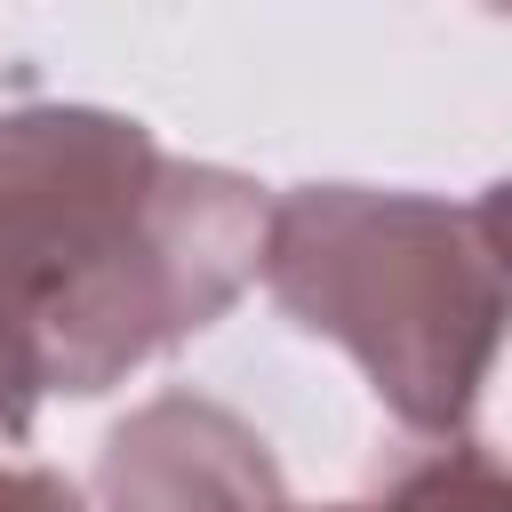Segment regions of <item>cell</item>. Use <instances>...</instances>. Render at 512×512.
<instances>
[{
    "mask_svg": "<svg viewBox=\"0 0 512 512\" xmlns=\"http://www.w3.org/2000/svg\"><path fill=\"white\" fill-rule=\"evenodd\" d=\"M256 272L296 312V328L336 336L376 400L448 440L480 392L504 320V200L480 192L464 208L416 192L312 184L264 208Z\"/></svg>",
    "mask_w": 512,
    "mask_h": 512,
    "instance_id": "2",
    "label": "cell"
},
{
    "mask_svg": "<svg viewBox=\"0 0 512 512\" xmlns=\"http://www.w3.org/2000/svg\"><path fill=\"white\" fill-rule=\"evenodd\" d=\"M112 512H288L264 440L216 400H152L104 448Z\"/></svg>",
    "mask_w": 512,
    "mask_h": 512,
    "instance_id": "3",
    "label": "cell"
},
{
    "mask_svg": "<svg viewBox=\"0 0 512 512\" xmlns=\"http://www.w3.org/2000/svg\"><path fill=\"white\" fill-rule=\"evenodd\" d=\"M256 248L248 176L176 160L120 112H0V424L24 432L48 392H104L208 328Z\"/></svg>",
    "mask_w": 512,
    "mask_h": 512,
    "instance_id": "1",
    "label": "cell"
},
{
    "mask_svg": "<svg viewBox=\"0 0 512 512\" xmlns=\"http://www.w3.org/2000/svg\"><path fill=\"white\" fill-rule=\"evenodd\" d=\"M0 512H80V496H72L56 472H32V464H0Z\"/></svg>",
    "mask_w": 512,
    "mask_h": 512,
    "instance_id": "5",
    "label": "cell"
},
{
    "mask_svg": "<svg viewBox=\"0 0 512 512\" xmlns=\"http://www.w3.org/2000/svg\"><path fill=\"white\" fill-rule=\"evenodd\" d=\"M328 512H504V464L480 440H440L424 464H408L392 488Z\"/></svg>",
    "mask_w": 512,
    "mask_h": 512,
    "instance_id": "4",
    "label": "cell"
}]
</instances>
